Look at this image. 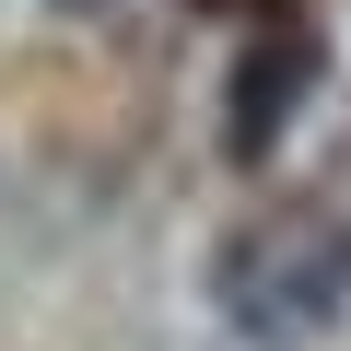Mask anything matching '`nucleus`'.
I'll return each mask as SVG.
<instances>
[{"label": "nucleus", "instance_id": "obj_1", "mask_svg": "<svg viewBox=\"0 0 351 351\" xmlns=\"http://www.w3.org/2000/svg\"><path fill=\"white\" fill-rule=\"evenodd\" d=\"M211 316L246 351H304L351 316V211L339 199H258L211 246Z\"/></svg>", "mask_w": 351, "mask_h": 351}, {"label": "nucleus", "instance_id": "obj_2", "mask_svg": "<svg viewBox=\"0 0 351 351\" xmlns=\"http://www.w3.org/2000/svg\"><path fill=\"white\" fill-rule=\"evenodd\" d=\"M304 94H316V36H258V47L234 59V106H223V141H234V164H269Z\"/></svg>", "mask_w": 351, "mask_h": 351}]
</instances>
